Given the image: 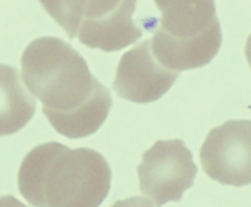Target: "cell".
I'll return each mask as SVG.
<instances>
[{"instance_id": "6da1fadb", "label": "cell", "mask_w": 251, "mask_h": 207, "mask_svg": "<svg viewBox=\"0 0 251 207\" xmlns=\"http://www.w3.org/2000/svg\"><path fill=\"white\" fill-rule=\"evenodd\" d=\"M22 77L28 92L41 99L50 124L68 138L94 135L112 110L110 90L64 39L32 41L22 55Z\"/></svg>"}, {"instance_id": "7a4b0ae2", "label": "cell", "mask_w": 251, "mask_h": 207, "mask_svg": "<svg viewBox=\"0 0 251 207\" xmlns=\"http://www.w3.org/2000/svg\"><path fill=\"white\" fill-rule=\"evenodd\" d=\"M112 188V168L89 147L46 142L23 158L18 189L34 207H99Z\"/></svg>"}, {"instance_id": "3957f363", "label": "cell", "mask_w": 251, "mask_h": 207, "mask_svg": "<svg viewBox=\"0 0 251 207\" xmlns=\"http://www.w3.org/2000/svg\"><path fill=\"white\" fill-rule=\"evenodd\" d=\"M161 13L151 39L156 59L172 71L203 68L221 48L216 0H154Z\"/></svg>"}, {"instance_id": "277c9868", "label": "cell", "mask_w": 251, "mask_h": 207, "mask_svg": "<svg viewBox=\"0 0 251 207\" xmlns=\"http://www.w3.org/2000/svg\"><path fill=\"white\" fill-rule=\"evenodd\" d=\"M197 165L182 140H157L147 149L138 165V184L154 207L182 200L195 184Z\"/></svg>"}, {"instance_id": "5b68a950", "label": "cell", "mask_w": 251, "mask_h": 207, "mask_svg": "<svg viewBox=\"0 0 251 207\" xmlns=\"http://www.w3.org/2000/svg\"><path fill=\"white\" fill-rule=\"evenodd\" d=\"M200 161L220 184H251V121H226L212 128L200 149Z\"/></svg>"}, {"instance_id": "8992f818", "label": "cell", "mask_w": 251, "mask_h": 207, "mask_svg": "<svg viewBox=\"0 0 251 207\" xmlns=\"http://www.w3.org/2000/svg\"><path fill=\"white\" fill-rule=\"evenodd\" d=\"M136 0H87L76 37L87 48L119 52L142 37L133 13Z\"/></svg>"}, {"instance_id": "52a82bcc", "label": "cell", "mask_w": 251, "mask_h": 207, "mask_svg": "<svg viewBox=\"0 0 251 207\" xmlns=\"http://www.w3.org/2000/svg\"><path fill=\"white\" fill-rule=\"evenodd\" d=\"M179 73L165 68L152 53L151 41H142L119 60L113 90L131 103L147 104L161 99L177 81Z\"/></svg>"}, {"instance_id": "ba28073f", "label": "cell", "mask_w": 251, "mask_h": 207, "mask_svg": "<svg viewBox=\"0 0 251 207\" xmlns=\"http://www.w3.org/2000/svg\"><path fill=\"white\" fill-rule=\"evenodd\" d=\"M36 113V99L14 66L0 64V136L22 131Z\"/></svg>"}, {"instance_id": "9c48e42d", "label": "cell", "mask_w": 251, "mask_h": 207, "mask_svg": "<svg viewBox=\"0 0 251 207\" xmlns=\"http://www.w3.org/2000/svg\"><path fill=\"white\" fill-rule=\"evenodd\" d=\"M43 9L66 30L69 39L76 37L87 0H39Z\"/></svg>"}, {"instance_id": "30bf717a", "label": "cell", "mask_w": 251, "mask_h": 207, "mask_svg": "<svg viewBox=\"0 0 251 207\" xmlns=\"http://www.w3.org/2000/svg\"><path fill=\"white\" fill-rule=\"evenodd\" d=\"M110 207H154V204L142 197H129V198H124V200H117Z\"/></svg>"}, {"instance_id": "8fae6325", "label": "cell", "mask_w": 251, "mask_h": 207, "mask_svg": "<svg viewBox=\"0 0 251 207\" xmlns=\"http://www.w3.org/2000/svg\"><path fill=\"white\" fill-rule=\"evenodd\" d=\"M0 207H28V206L22 204L13 195H4V197H0Z\"/></svg>"}, {"instance_id": "7c38bea8", "label": "cell", "mask_w": 251, "mask_h": 207, "mask_svg": "<svg viewBox=\"0 0 251 207\" xmlns=\"http://www.w3.org/2000/svg\"><path fill=\"white\" fill-rule=\"evenodd\" d=\"M246 60L251 68V36L248 37V41H246Z\"/></svg>"}]
</instances>
